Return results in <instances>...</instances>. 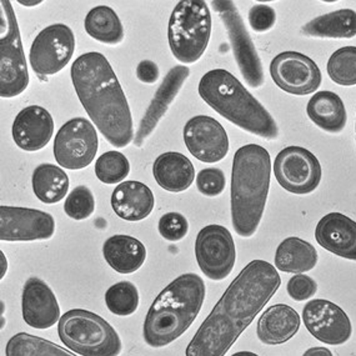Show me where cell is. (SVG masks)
<instances>
[{"instance_id": "1", "label": "cell", "mask_w": 356, "mask_h": 356, "mask_svg": "<svg viewBox=\"0 0 356 356\" xmlns=\"http://www.w3.org/2000/svg\"><path fill=\"white\" fill-rule=\"evenodd\" d=\"M282 285L275 266L252 260L216 302L186 346V356H225Z\"/></svg>"}, {"instance_id": "2", "label": "cell", "mask_w": 356, "mask_h": 356, "mask_svg": "<svg viewBox=\"0 0 356 356\" xmlns=\"http://www.w3.org/2000/svg\"><path fill=\"white\" fill-rule=\"evenodd\" d=\"M74 89L92 123L113 147L134 140L133 118L123 88L111 63L97 51L86 53L70 69Z\"/></svg>"}, {"instance_id": "3", "label": "cell", "mask_w": 356, "mask_h": 356, "mask_svg": "<svg viewBox=\"0 0 356 356\" xmlns=\"http://www.w3.org/2000/svg\"><path fill=\"white\" fill-rule=\"evenodd\" d=\"M270 154L258 144L239 147L232 170V221L243 238H252L264 214L270 188Z\"/></svg>"}, {"instance_id": "4", "label": "cell", "mask_w": 356, "mask_h": 356, "mask_svg": "<svg viewBox=\"0 0 356 356\" xmlns=\"http://www.w3.org/2000/svg\"><path fill=\"white\" fill-rule=\"evenodd\" d=\"M205 284L197 274H183L169 284L149 309L144 340L152 348H164L184 334L202 310Z\"/></svg>"}, {"instance_id": "5", "label": "cell", "mask_w": 356, "mask_h": 356, "mask_svg": "<svg viewBox=\"0 0 356 356\" xmlns=\"http://www.w3.org/2000/svg\"><path fill=\"white\" fill-rule=\"evenodd\" d=\"M197 90L213 111L240 129L266 140L277 139L279 128L270 113L225 69L204 74Z\"/></svg>"}, {"instance_id": "6", "label": "cell", "mask_w": 356, "mask_h": 356, "mask_svg": "<svg viewBox=\"0 0 356 356\" xmlns=\"http://www.w3.org/2000/svg\"><path fill=\"white\" fill-rule=\"evenodd\" d=\"M58 334L63 344L81 356H119L123 349L113 326L84 309H73L59 320Z\"/></svg>"}, {"instance_id": "7", "label": "cell", "mask_w": 356, "mask_h": 356, "mask_svg": "<svg viewBox=\"0 0 356 356\" xmlns=\"http://www.w3.org/2000/svg\"><path fill=\"white\" fill-rule=\"evenodd\" d=\"M211 35V13L203 0H181L174 8L168 40L172 56L183 64L197 63L203 56Z\"/></svg>"}, {"instance_id": "8", "label": "cell", "mask_w": 356, "mask_h": 356, "mask_svg": "<svg viewBox=\"0 0 356 356\" xmlns=\"http://www.w3.org/2000/svg\"><path fill=\"white\" fill-rule=\"evenodd\" d=\"M0 6V97L14 98L26 90L29 73L12 3L1 0Z\"/></svg>"}, {"instance_id": "9", "label": "cell", "mask_w": 356, "mask_h": 356, "mask_svg": "<svg viewBox=\"0 0 356 356\" xmlns=\"http://www.w3.org/2000/svg\"><path fill=\"white\" fill-rule=\"evenodd\" d=\"M211 6H214L215 12L219 14L227 29L235 62L246 84L252 88H260L264 84L263 63L249 31H246L238 8L230 0H214Z\"/></svg>"}, {"instance_id": "10", "label": "cell", "mask_w": 356, "mask_h": 356, "mask_svg": "<svg viewBox=\"0 0 356 356\" xmlns=\"http://www.w3.org/2000/svg\"><path fill=\"white\" fill-rule=\"evenodd\" d=\"M97 129L86 118H74L64 124L54 140V156L59 165L80 170L90 165L98 153Z\"/></svg>"}, {"instance_id": "11", "label": "cell", "mask_w": 356, "mask_h": 356, "mask_svg": "<svg viewBox=\"0 0 356 356\" xmlns=\"http://www.w3.org/2000/svg\"><path fill=\"white\" fill-rule=\"evenodd\" d=\"M74 50L75 37L68 25H49L38 34L31 44V69L40 78L59 73L68 65Z\"/></svg>"}, {"instance_id": "12", "label": "cell", "mask_w": 356, "mask_h": 356, "mask_svg": "<svg viewBox=\"0 0 356 356\" xmlns=\"http://www.w3.org/2000/svg\"><path fill=\"white\" fill-rule=\"evenodd\" d=\"M195 257L204 275L215 282L232 274L236 261V248L232 233L222 225L203 227L195 240Z\"/></svg>"}, {"instance_id": "13", "label": "cell", "mask_w": 356, "mask_h": 356, "mask_svg": "<svg viewBox=\"0 0 356 356\" xmlns=\"http://www.w3.org/2000/svg\"><path fill=\"white\" fill-rule=\"evenodd\" d=\"M273 168L277 183L291 194H310L321 181L319 160L305 147H285L277 154Z\"/></svg>"}, {"instance_id": "14", "label": "cell", "mask_w": 356, "mask_h": 356, "mask_svg": "<svg viewBox=\"0 0 356 356\" xmlns=\"http://www.w3.org/2000/svg\"><path fill=\"white\" fill-rule=\"evenodd\" d=\"M270 75L282 90L298 97L316 92L323 80L318 64L293 50L280 53L271 60Z\"/></svg>"}, {"instance_id": "15", "label": "cell", "mask_w": 356, "mask_h": 356, "mask_svg": "<svg viewBox=\"0 0 356 356\" xmlns=\"http://www.w3.org/2000/svg\"><path fill=\"white\" fill-rule=\"evenodd\" d=\"M302 320L307 332L321 343L332 346L348 343L353 334L351 321L341 307L325 299L307 302Z\"/></svg>"}, {"instance_id": "16", "label": "cell", "mask_w": 356, "mask_h": 356, "mask_svg": "<svg viewBox=\"0 0 356 356\" xmlns=\"http://www.w3.org/2000/svg\"><path fill=\"white\" fill-rule=\"evenodd\" d=\"M56 233L53 215L42 210L0 207V239L3 241L48 240Z\"/></svg>"}, {"instance_id": "17", "label": "cell", "mask_w": 356, "mask_h": 356, "mask_svg": "<svg viewBox=\"0 0 356 356\" xmlns=\"http://www.w3.org/2000/svg\"><path fill=\"white\" fill-rule=\"evenodd\" d=\"M183 136L189 153L207 164L221 161L229 153L227 130L214 118H191L185 124Z\"/></svg>"}, {"instance_id": "18", "label": "cell", "mask_w": 356, "mask_h": 356, "mask_svg": "<svg viewBox=\"0 0 356 356\" xmlns=\"http://www.w3.org/2000/svg\"><path fill=\"white\" fill-rule=\"evenodd\" d=\"M191 75V69L184 65H178L169 70L165 78L161 81L159 89L155 92L153 100L147 106V111L139 124V129L134 136V145L142 147L144 142L152 136L155 128L158 127L161 118L164 117L169 106L178 97L179 92L184 86L185 81Z\"/></svg>"}, {"instance_id": "19", "label": "cell", "mask_w": 356, "mask_h": 356, "mask_svg": "<svg viewBox=\"0 0 356 356\" xmlns=\"http://www.w3.org/2000/svg\"><path fill=\"white\" fill-rule=\"evenodd\" d=\"M23 319L34 329H49L60 320V307L49 285L37 277L26 280L22 295Z\"/></svg>"}, {"instance_id": "20", "label": "cell", "mask_w": 356, "mask_h": 356, "mask_svg": "<svg viewBox=\"0 0 356 356\" xmlns=\"http://www.w3.org/2000/svg\"><path fill=\"white\" fill-rule=\"evenodd\" d=\"M13 139L25 152H38L47 147L54 134V120L49 111L39 105L26 106L14 119Z\"/></svg>"}, {"instance_id": "21", "label": "cell", "mask_w": 356, "mask_h": 356, "mask_svg": "<svg viewBox=\"0 0 356 356\" xmlns=\"http://www.w3.org/2000/svg\"><path fill=\"white\" fill-rule=\"evenodd\" d=\"M315 239L321 248L340 258L356 261V221L341 213H329L320 219Z\"/></svg>"}, {"instance_id": "22", "label": "cell", "mask_w": 356, "mask_h": 356, "mask_svg": "<svg viewBox=\"0 0 356 356\" xmlns=\"http://www.w3.org/2000/svg\"><path fill=\"white\" fill-rule=\"evenodd\" d=\"M301 319L298 312L286 304L268 307L259 318L257 335L265 345L285 344L300 329Z\"/></svg>"}, {"instance_id": "23", "label": "cell", "mask_w": 356, "mask_h": 356, "mask_svg": "<svg viewBox=\"0 0 356 356\" xmlns=\"http://www.w3.org/2000/svg\"><path fill=\"white\" fill-rule=\"evenodd\" d=\"M111 208L123 220L140 221L152 214L154 194L152 189L140 181L129 180L118 185L111 194Z\"/></svg>"}, {"instance_id": "24", "label": "cell", "mask_w": 356, "mask_h": 356, "mask_svg": "<svg viewBox=\"0 0 356 356\" xmlns=\"http://www.w3.org/2000/svg\"><path fill=\"white\" fill-rule=\"evenodd\" d=\"M153 175L160 188L170 193H181L191 188L195 169L191 160L177 152L161 154L154 161Z\"/></svg>"}, {"instance_id": "25", "label": "cell", "mask_w": 356, "mask_h": 356, "mask_svg": "<svg viewBox=\"0 0 356 356\" xmlns=\"http://www.w3.org/2000/svg\"><path fill=\"white\" fill-rule=\"evenodd\" d=\"M103 255L113 270L133 274L145 263L147 249L134 236L113 235L103 245Z\"/></svg>"}, {"instance_id": "26", "label": "cell", "mask_w": 356, "mask_h": 356, "mask_svg": "<svg viewBox=\"0 0 356 356\" xmlns=\"http://www.w3.org/2000/svg\"><path fill=\"white\" fill-rule=\"evenodd\" d=\"M309 119L326 133L338 134L343 131L348 120L344 102L337 92H318L307 105Z\"/></svg>"}, {"instance_id": "27", "label": "cell", "mask_w": 356, "mask_h": 356, "mask_svg": "<svg viewBox=\"0 0 356 356\" xmlns=\"http://www.w3.org/2000/svg\"><path fill=\"white\" fill-rule=\"evenodd\" d=\"M315 246L298 236H289L280 243L275 252V268L290 274H304L318 264Z\"/></svg>"}, {"instance_id": "28", "label": "cell", "mask_w": 356, "mask_h": 356, "mask_svg": "<svg viewBox=\"0 0 356 356\" xmlns=\"http://www.w3.org/2000/svg\"><path fill=\"white\" fill-rule=\"evenodd\" d=\"M307 37L351 39L356 37V12L353 9H339L310 20L301 28Z\"/></svg>"}, {"instance_id": "29", "label": "cell", "mask_w": 356, "mask_h": 356, "mask_svg": "<svg viewBox=\"0 0 356 356\" xmlns=\"http://www.w3.org/2000/svg\"><path fill=\"white\" fill-rule=\"evenodd\" d=\"M33 191L44 204H56L67 197L69 177L62 168L54 164H40L31 178Z\"/></svg>"}, {"instance_id": "30", "label": "cell", "mask_w": 356, "mask_h": 356, "mask_svg": "<svg viewBox=\"0 0 356 356\" xmlns=\"http://www.w3.org/2000/svg\"><path fill=\"white\" fill-rule=\"evenodd\" d=\"M84 28L89 37L100 43L117 45L123 42L124 28L111 6H98L86 14Z\"/></svg>"}, {"instance_id": "31", "label": "cell", "mask_w": 356, "mask_h": 356, "mask_svg": "<svg viewBox=\"0 0 356 356\" xmlns=\"http://www.w3.org/2000/svg\"><path fill=\"white\" fill-rule=\"evenodd\" d=\"M6 356H76L49 340L28 332L13 335L6 343Z\"/></svg>"}, {"instance_id": "32", "label": "cell", "mask_w": 356, "mask_h": 356, "mask_svg": "<svg viewBox=\"0 0 356 356\" xmlns=\"http://www.w3.org/2000/svg\"><path fill=\"white\" fill-rule=\"evenodd\" d=\"M326 70L330 79L339 86H356V47H344L334 51Z\"/></svg>"}, {"instance_id": "33", "label": "cell", "mask_w": 356, "mask_h": 356, "mask_svg": "<svg viewBox=\"0 0 356 356\" xmlns=\"http://www.w3.org/2000/svg\"><path fill=\"white\" fill-rule=\"evenodd\" d=\"M105 304L118 316H129L139 307V291L130 282H119L106 290Z\"/></svg>"}, {"instance_id": "34", "label": "cell", "mask_w": 356, "mask_h": 356, "mask_svg": "<svg viewBox=\"0 0 356 356\" xmlns=\"http://www.w3.org/2000/svg\"><path fill=\"white\" fill-rule=\"evenodd\" d=\"M130 163L124 154L111 150L99 156L95 164V175L104 184H122L129 175Z\"/></svg>"}, {"instance_id": "35", "label": "cell", "mask_w": 356, "mask_h": 356, "mask_svg": "<svg viewBox=\"0 0 356 356\" xmlns=\"http://www.w3.org/2000/svg\"><path fill=\"white\" fill-rule=\"evenodd\" d=\"M95 210V199L86 185L76 186L69 194L64 204V211L74 220H86Z\"/></svg>"}, {"instance_id": "36", "label": "cell", "mask_w": 356, "mask_h": 356, "mask_svg": "<svg viewBox=\"0 0 356 356\" xmlns=\"http://www.w3.org/2000/svg\"><path fill=\"white\" fill-rule=\"evenodd\" d=\"M158 229L160 235L164 239L169 241H180L184 239L189 232V222L184 215L172 211L160 218Z\"/></svg>"}, {"instance_id": "37", "label": "cell", "mask_w": 356, "mask_h": 356, "mask_svg": "<svg viewBox=\"0 0 356 356\" xmlns=\"http://www.w3.org/2000/svg\"><path fill=\"white\" fill-rule=\"evenodd\" d=\"M197 191L205 197H219L225 189V175L219 168H207L197 175Z\"/></svg>"}, {"instance_id": "38", "label": "cell", "mask_w": 356, "mask_h": 356, "mask_svg": "<svg viewBox=\"0 0 356 356\" xmlns=\"http://www.w3.org/2000/svg\"><path fill=\"white\" fill-rule=\"evenodd\" d=\"M249 24L255 33H266L277 23V13L266 4H257L249 10Z\"/></svg>"}, {"instance_id": "39", "label": "cell", "mask_w": 356, "mask_h": 356, "mask_svg": "<svg viewBox=\"0 0 356 356\" xmlns=\"http://www.w3.org/2000/svg\"><path fill=\"white\" fill-rule=\"evenodd\" d=\"M286 291L293 300L305 301L316 294L318 284L313 277L304 274H296L290 277L286 285Z\"/></svg>"}, {"instance_id": "40", "label": "cell", "mask_w": 356, "mask_h": 356, "mask_svg": "<svg viewBox=\"0 0 356 356\" xmlns=\"http://www.w3.org/2000/svg\"><path fill=\"white\" fill-rule=\"evenodd\" d=\"M159 67L153 60H142L136 67V78L144 84H154L159 79Z\"/></svg>"}, {"instance_id": "41", "label": "cell", "mask_w": 356, "mask_h": 356, "mask_svg": "<svg viewBox=\"0 0 356 356\" xmlns=\"http://www.w3.org/2000/svg\"><path fill=\"white\" fill-rule=\"evenodd\" d=\"M302 356H334L332 351L329 350L327 348H323V346H314L307 349Z\"/></svg>"}, {"instance_id": "42", "label": "cell", "mask_w": 356, "mask_h": 356, "mask_svg": "<svg viewBox=\"0 0 356 356\" xmlns=\"http://www.w3.org/2000/svg\"><path fill=\"white\" fill-rule=\"evenodd\" d=\"M0 260H1V273H0V279L6 277V270H8V260H6L4 252H0Z\"/></svg>"}, {"instance_id": "43", "label": "cell", "mask_w": 356, "mask_h": 356, "mask_svg": "<svg viewBox=\"0 0 356 356\" xmlns=\"http://www.w3.org/2000/svg\"><path fill=\"white\" fill-rule=\"evenodd\" d=\"M19 4H22V6H39V4H42V0H33V1H31V0H19Z\"/></svg>"}, {"instance_id": "44", "label": "cell", "mask_w": 356, "mask_h": 356, "mask_svg": "<svg viewBox=\"0 0 356 356\" xmlns=\"http://www.w3.org/2000/svg\"><path fill=\"white\" fill-rule=\"evenodd\" d=\"M232 356H259L258 354H255V353H252V351H239V353H235Z\"/></svg>"}, {"instance_id": "45", "label": "cell", "mask_w": 356, "mask_h": 356, "mask_svg": "<svg viewBox=\"0 0 356 356\" xmlns=\"http://www.w3.org/2000/svg\"><path fill=\"white\" fill-rule=\"evenodd\" d=\"M355 133H356V123H355Z\"/></svg>"}]
</instances>
